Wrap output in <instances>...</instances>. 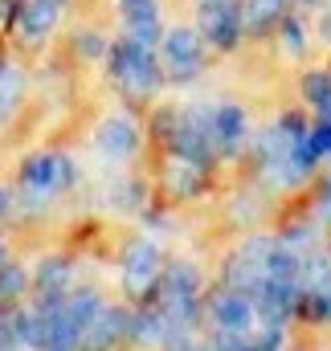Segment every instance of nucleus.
<instances>
[{
    "mask_svg": "<svg viewBox=\"0 0 331 351\" xmlns=\"http://www.w3.org/2000/svg\"><path fill=\"white\" fill-rule=\"evenodd\" d=\"M62 8H66V0H21L16 4V29H21V37L41 41L62 21Z\"/></svg>",
    "mask_w": 331,
    "mask_h": 351,
    "instance_id": "nucleus-10",
    "label": "nucleus"
},
{
    "mask_svg": "<svg viewBox=\"0 0 331 351\" xmlns=\"http://www.w3.org/2000/svg\"><path fill=\"white\" fill-rule=\"evenodd\" d=\"M299 282H307V294H315V290H331V262L328 258H311V262H303Z\"/></svg>",
    "mask_w": 331,
    "mask_h": 351,
    "instance_id": "nucleus-18",
    "label": "nucleus"
},
{
    "mask_svg": "<svg viewBox=\"0 0 331 351\" xmlns=\"http://www.w3.org/2000/svg\"><path fill=\"white\" fill-rule=\"evenodd\" d=\"M74 49H78V58H106V53H111L106 37H102V33H90V29L74 37Z\"/></svg>",
    "mask_w": 331,
    "mask_h": 351,
    "instance_id": "nucleus-21",
    "label": "nucleus"
},
{
    "mask_svg": "<svg viewBox=\"0 0 331 351\" xmlns=\"http://www.w3.org/2000/svg\"><path fill=\"white\" fill-rule=\"evenodd\" d=\"M168 188H172V192H180V196L196 192V188H201V164H192V160L176 156V160L168 164Z\"/></svg>",
    "mask_w": 331,
    "mask_h": 351,
    "instance_id": "nucleus-15",
    "label": "nucleus"
},
{
    "mask_svg": "<svg viewBox=\"0 0 331 351\" xmlns=\"http://www.w3.org/2000/svg\"><path fill=\"white\" fill-rule=\"evenodd\" d=\"M111 204H115V208H139V188L127 184V180H115V188H111Z\"/></svg>",
    "mask_w": 331,
    "mask_h": 351,
    "instance_id": "nucleus-24",
    "label": "nucleus"
},
{
    "mask_svg": "<svg viewBox=\"0 0 331 351\" xmlns=\"http://www.w3.org/2000/svg\"><path fill=\"white\" fill-rule=\"evenodd\" d=\"M25 282H29V278H25L21 265H4L0 262V298H16V294L25 290Z\"/></svg>",
    "mask_w": 331,
    "mask_h": 351,
    "instance_id": "nucleus-23",
    "label": "nucleus"
},
{
    "mask_svg": "<svg viewBox=\"0 0 331 351\" xmlns=\"http://www.w3.org/2000/svg\"><path fill=\"white\" fill-rule=\"evenodd\" d=\"M303 94H307L311 106H323L331 98V74H307L303 78Z\"/></svg>",
    "mask_w": 331,
    "mask_h": 351,
    "instance_id": "nucleus-22",
    "label": "nucleus"
},
{
    "mask_svg": "<svg viewBox=\"0 0 331 351\" xmlns=\"http://www.w3.org/2000/svg\"><path fill=\"white\" fill-rule=\"evenodd\" d=\"M66 311H70V319H74L78 327H86V323L102 311V298H98L94 290H74V294L66 298Z\"/></svg>",
    "mask_w": 331,
    "mask_h": 351,
    "instance_id": "nucleus-16",
    "label": "nucleus"
},
{
    "mask_svg": "<svg viewBox=\"0 0 331 351\" xmlns=\"http://www.w3.org/2000/svg\"><path fill=\"white\" fill-rule=\"evenodd\" d=\"M246 351H249V348H246Z\"/></svg>",
    "mask_w": 331,
    "mask_h": 351,
    "instance_id": "nucleus-30",
    "label": "nucleus"
},
{
    "mask_svg": "<svg viewBox=\"0 0 331 351\" xmlns=\"http://www.w3.org/2000/svg\"><path fill=\"white\" fill-rule=\"evenodd\" d=\"M270 250H274L270 237L246 241V245L229 258V265H225V282H229L233 290H246L249 298H258V290L266 286V258H270Z\"/></svg>",
    "mask_w": 331,
    "mask_h": 351,
    "instance_id": "nucleus-2",
    "label": "nucleus"
},
{
    "mask_svg": "<svg viewBox=\"0 0 331 351\" xmlns=\"http://www.w3.org/2000/svg\"><path fill=\"white\" fill-rule=\"evenodd\" d=\"M70 286V262L66 258H45L37 265V290L41 294H66Z\"/></svg>",
    "mask_w": 331,
    "mask_h": 351,
    "instance_id": "nucleus-14",
    "label": "nucleus"
},
{
    "mask_svg": "<svg viewBox=\"0 0 331 351\" xmlns=\"http://www.w3.org/2000/svg\"><path fill=\"white\" fill-rule=\"evenodd\" d=\"M282 45H286V53H303V25L295 16L282 21Z\"/></svg>",
    "mask_w": 331,
    "mask_h": 351,
    "instance_id": "nucleus-26",
    "label": "nucleus"
},
{
    "mask_svg": "<svg viewBox=\"0 0 331 351\" xmlns=\"http://www.w3.org/2000/svg\"><path fill=\"white\" fill-rule=\"evenodd\" d=\"M319 37L331 45V12H323V16H319Z\"/></svg>",
    "mask_w": 331,
    "mask_h": 351,
    "instance_id": "nucleus-28",
    "label": "nucleus"
},
{
    "mask_svg": "<svg viewBox=\"0 0 331 351\" xmlns=\"http://www.w3.org/2000/svg\"><path fill=\"white\" fill-rule=\"evenodd\" d=\"M0 213H4V192H0Z\"/></svg>",
    "mask_w": 331,
    "mask_h": 351,
    "instance_id": "nucleus-29",
    "label": "nucleus"
},
{
    "mask_svg": "<svg viewBox=\"0 0 331 351\" xmlns=\"http://www.w3.org/2000/svg\"><path fill=\"white\" fill-rule=\"evenodd\" d=\"M286 0H242V29L246 33H262L282 16Z\"/></svg>",
    "mask_w": 331,
    "mask_h": 351,
    "instance_id": "nucleus-13",
    "label": "nucleus"
},
{
    "mask_svg": "<svg viewBox=\"0 0 331 351\" xmlns=\"http://www.w3.org/2000/svg\"><path fill=\"white\" fill-rule=\"evenodd\" d=\"M303 311H307L311 319H331V290H315V294H307V298H303Z\"/></svg>",
    "mask_w": 331,
    "mask_h": 351,
    "instance_id": "nucleus-25",
    "label": "nucleus"
},
{
    "mask_svg": "<svg viewBox=\"0 0 331 351\" xmlns=\"http://www.w3.org/2000/svg\"><path fill=\"white\" fill-rule=\"evenodd\" d=\"M111 74L119 78V86H127L131 94H152L160 86V66L152 58V45H139V41H119L111 45Z\"/></svg>",
    "mask_w": 331,
    "mask_h": 351,
    "instance_id": "nucleus-1",
    "label": "nucleus"
},
{
    "mask_svg": "<svg viewBox=\"0 0 331 351\" xmlns=\"http://www.w3.org/2000/svg\"><path fill=\"white\" fill-rule=\"evenodd\" d=\"M201 29L217 49H233L242 33V4L238 0H196Z\"/></svg>",
    "mask_w": 331,
    "mask_h": 351,
    "instance_id": "nucleus-3",
    "label": "nucleus"
},
{
    "mask_svg": "<svg viewBox=\"0 0 331 351\" xmlns=\"http://www.w3.org/2000/svg\"><path fill=\"white\" fill-rule=\"evenodd\" d=\"M160 286L180 290V294H196V290H201V274H196V265H192V262H176L164 274V282H160Z\"/></svg>",
    "mask_w": 331,
    "mask_h": 351,
    "instance_id": "nucleus-17",
    "label": "nucleus"
},
{
    "mask_svg": "<svg viewBox=\"0 0 331 351\" xmlns=\"http://www.w3.org/2000/svg\"><path fill=\"white\" fill-rule=\"evenodd\" d=\"M209 315H213V323H217L221 331H238V335H246L249 323H253V315H258V306H253V298H249L246 290H225V294L213 298Z\"/></svg>",
    "mask_w": 331,
    "mask_h": 351,
    "instance_id": "nucleus-9",
    "label": "nucleus"
},
{
    "mask_svg": "<svg viewBox=\"0 0 331 351\" xmlns=\"http://www.w3.org/2000/svg\"><path fill=\"white\" fill-rule=\"evenodd\" d=\"M278 348H282V327L278 323H266V331L258 335L253 351H278Z\"/></svg>",
    "mask_w": 331,
    "mask_h": 351,
    "instance_id": "nucleus-27",
    "label": "nucleus"
},
{
    "mask_svg": "<svg viewBox=\"0 0 331 351\" xmlns=\"http://www.w3.org/2000/svg\"><path fill=\"white\" fill-rule=\"evenodd\" d=\"M168 327H172V319H168L160 306H152V311H139V315L131 319L127 339H135L139 348H160L168 339Z\"/></svg>",
    "mask_w": 331,
    "mask_h": 351,
    "instance_id": "nucleus-12",
    "label": "nucleus"
},
{
    "mask_svg": "<svg viewBox=\"0 0 331 351\" xmlns=\"http://www.w3.org/2000/svg\"><path fill=\"white\" fill-rule=\"evenodd\" d=\"M131 331V319L119 311V306H102L90 323L82 327V339H78V351H106L119 335Z\"/></svg>",
    "mask_w": 331,
    "mask_h": 351,
    "instance_id": "nucleus-8",
    "label": "nucleus"
},
{
    "mask_svg": "<svg viewBox=\"0 0 331 351\" xmlns=\"http://www.w3.org/2000/svg\"><path fill=\"white\" fill-rule=\"evenodd\" d=\"M21 184L25 188H41V192H58L74 184V164L58 152H37L21 164Z\"/></svg>",
    "mask_w": 331,
    "mask_h": 351,
    "instance_id": "nucleus-6",
    "label": "nucleus"
},
{
    "mask_svg": "<svg viewBox=\"0 0 331 351\" xmlns=\"http://www.w3.org/2000/svg\"><path fill=\"white\" fill-rule=\"evenodd\" d=\"M94 143H98L102 156H111V160H127V156L139 152V131H135V123H131L127 114H111V119L98 123Z\"/></svg>",
    "mask_w": 331,
    "mask_h": 351,
    "instance_id": "nucleus-7",
    "label": "nucleus"
},
{
    "mask_svg": "<svg viewBox=\"0 0 331 351\" xmlns=\"http://www.w3.org/2000/svg\"><path fill=\"white\" fill-rule=\"evenodd\" d=\"M16 343H21V311L4 306L0 311V351H16Z\"/></svg>",
    "mask_w": 331,
    "mask_h": 351,
    "instance_id": "nucleus-19",
    "label": "nucleus"
},
{
    "mask_svg": "<svg viewBox=\"0 0 331 351\" xmlns=\"http://www.w3.org/2000/svg\"><path fill=\"white\" fill-rule=\"evenodd\" d=\"M160 278V250L152 237H135L123 250V286L131 294H148Z\"/></svg>",
    "mask_w": 331,
    "mask_h": 351,
    "instance_id": "nucleus-4",
    "label": "nucleus"
},
{
    "mask_svg": "<svg viewBox=\"0 0 331 351\" xmlns=\"http://www.w3.org/2000/svg\"><path fill=\"white\" fill-rule=\"evenodd\" d=\"M201 58H205V45H201L196 29H172V33H164V66L176 82H192L196 70H201Z\"/></svg>",
    "mask_w": 331,
    "mask_h": 351,
    "instance_id": "nucleus-5",
    "label": "nucleus"
},
{
    "mask_svg": "<svg viewBox=\"0 0 331 351\" xmlns=\"http://www.w3.org/2000/svg\"><path fill=\"white\" fill-rule=\"evenodd\" d=\"M123 25H127V37L139 41V45H152L160 37V12H156V0H123Z\"/></svg>",
    "mask_w": 331,
    "mask_h": 351,
    "instance_id": "nucleus-11",
    "label": "nucleus"
},
{
    "mask_svg": "<svg viewBox=\"0 0 331 351\" xmlns=\"http://www.w3.org/2000/svg\"><path fill=\"white\" fill-rule=\"evenodd\" d=\"M16 94H21V70L16 66H0V119L12 110Z\"/></svg>",
    "mask_w": 331,
    "mask_h": 351,
    "instance_id": "nucleus-20",
    "label": "nucleus"
}]
</instances>
